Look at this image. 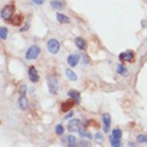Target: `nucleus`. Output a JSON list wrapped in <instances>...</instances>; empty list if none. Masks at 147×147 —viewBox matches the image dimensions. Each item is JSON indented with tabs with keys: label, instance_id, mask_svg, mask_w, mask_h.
Segmentation results:
<instances>
[{
	"label": "nucleus",
	"instance_id": "f257e3e1",
	"mask_svg": "<svg viewBox=\"0 0 147 147\" xmlns=\"http://www.w3.org/2000/svg\"><path fill=\"white\" fill-rule=\"evenodd\" d=\"M47 87L51 95H56L59 92V82L54 75H48L47 76Z\"/></svg>",
	"mask_w": 147,
	"mask_h": 147
},
{
	"label": "nucleus",
	"instance_id": "f03ea898",
	"mask_svg": "<svg viewBox=\"0 0 147 147\" xmlns=\"http://www.w3.org/2000/svg\"><path fill=\"white\" fill-rule=\"evenodd\" d=\"M15 13V4H7L1 8V19L5 22H11L12 20V15Z\"/></svg>",
	"mask_w": 147,
	"mask_h": 147
},
{
	"label": "nucleus",
	"instance_id": "7ed1b4c3",
	"mask_svg": "<svg viewBox=\"0 0 147 147\" xmlns=\"http://www.w3.org/2000/svg\"><path fill=\"white\" fill-rule=\"evenodd\" d=\"M40 52H42V50H40L39 46H31L27 51H26L24 58H26V60H35V59L39 58Z\"/></svg>",
	"mask_w": 147,
	"mask_h": 147
},
{
	"label": "nucleus",
	"instance_id": "20e7f679",
	"mask_svg": "<svg viewBox=\"0 0 147 147\" xmlns=\"http://www.w3.org/2000/svg\"><path fill=\"white\" fill-rule=\"evenodd\" d=\"M47 48L50 51L51 54H58L59 51H60V42H59L58 39H50L48 42H47Z\"/></svg>",
	"mask_w": 147,
	"mask_h": 147
},
{
	"label": "nucleus",
	"instance_id": "39448f33",
	"mask_svg": "<svg viewBox=\"0 0 147 147\" xmlns=\"http://www.w3.org/2000/svg\"><path fill=\"white\" fill-rule=\"evenodd\" d=\"M119 60L122 63H132L135 60V54L132 51H124L119 54Z\"/></svg>",
	"mask_w": 147,
	"mask_h": 147
},
{
	"label": "nucleus",
	"instance_id": "423d86ee",
	"mask_svg": "<svg viewBox=\"0 0 147 147\" xmlns=\"http://www.w3.org/2000/svg\"><path fill=\"white\" fill-rule=\"evenodd\" d=\"M68 123H67V128H68V131L71 132H75V131H79L80 130V119H70V120H67Z\"/></svg>",
	"mask_w": 147,
	"mask_h": 147
},
{
	"label": "nucleus",
	"instance_id": "0eeeda50",
	"mask_svg": "<svg viewBox=\"0 0 147 147\" xmlns=\"http://www.w3.org/2000/svg\"><path fill=\"white\" fill-rule=\"evenodd\" d=\"M102 123H103V131L109 132L110 131V124H111V115L105 112L102 114Z\"/></svg>",
	"mask_w": 147,
	"mask_h": 147
},
{
	"label": "nucleus",
	"instance_id": "6e6552de",
	"mask_svg": "<svg viewBox=\"0 0 147 147\" xmlns=\"http://www.w3.org/2000/svg\"><path fill=\"white\" fill-rule=\"evenodd\" d=\"M28 78H30V80H31L32 83H38L39 82L40 76H39V72H38V70H36V67L31 66L28 68Z\"/></svg>",
	"mask_w": 147,
	"mask_h": 147
},
{
	"label": "nucleus",
	"instance_id": "1a4fd4ad",
	"mask_svg": "<svg viewBox=\"0 0 147 147\" xmlns=\"http://www.w3.org/2000/svg\"><path fill=\"white\" fill-rule=\"evenodd\" d=\"M76 102L74 100V99H71V98H68L67 100L62 102V105H60V110H62L63 112H68L71 111V109L74 107V105H75Z\"/></svg>",
	"mask_w": 147,
	"mask_h": 147
},
{
	"label": "nucleus",
	"instance_id": "9d476101",
	"mask_svg": "<svg viewBox=\"0 0 147 147\" xmlns=\"http://www.w3.org/2000/svg\"><path fill=\"white\" fill-rule=\"evenodd\" d=\"M80 56L82 55H79V54L68 55V58H67V64H68L70 67H76L78 63H79V60H80Z\"/></svg>",
	"mask_w": 147,
	"mask_h": 147
},
{
	"label": "nucleus",
	"instance_id": "9b49d317",
	"mask_svg": "<svg viewBox=\"0 0 147 147\" xmlns=\"http://www.w3.org/2000/svg\"><path fill=\"white\" fill-rule=\"evenodd\" d=\"M50 5L52 9H55V11H60V9H63V8L66 7V4H64L63 0H51Z\"/></svg>",
	"mask_w": 147,
	"mask_h": 147
},
{
	"label": "nucleus",
	"instance_id": "f8f14e48",
	"mask_svg": "<svg viewBox=\"0 0 147 147\" xmlns=\"http://www.w3.org/2000/svg\"><path fill=\"white\" fill-rule=\"evenodd\" d=\"M75 46H76V48H79L80 51H84V50H87V42H86L83 38H75Z\"/></svg>",
	"mask_w": 147,
	"mask_h": 147
},
{
	"label": "nucleus",
	"instance_id": "ddd939ff",
	"mask_svg": "<svg viewBox=\"0 0 147 147\" xmlns=\"http://www.w3.org/2000/svg\"><path fill=\"white\" fill-rule=\"evenodd\" d=\"M56 20H58L59 23L60 24H68L71 22L70 20V18H68V16H66V15H63L62 12H56Z\"/></svg>",
	"mask_w": 147,
	"mask_h": 147
},
{
	"label": "nucleus",
	"instance_id": "4468645a",
	"mask_svg": "<svg viewBox=\"0 0 147 147\" xmlns=\"http://www.w3.org/2000/svg\"><path fill=\"white\" fill-rule=\"evenodd\" d=\"M67 95H68V98L74 99L76 103H79V102H80V94H79V91H76V90H68Z\"/></svg>",
	"mask_w": 147,
	"mask_h": 147
},
{
	"label": "nucleus",
	"instance_id": "2eb2a0df",
	"mask_svg": "<svg viewBox=\"0 0 147 147\" xmlns=\"http://www.w3.org/2000/svg\"><path fill=\"white\" fill-rule=\"evenodd\" d=\"M18 103H19V107L22 110H27L28 109V100H27V96H26V95H20Z\"/></svg>",
	"mask_w": 147,
	"mask_h": 147
},
{
	"label": "nucleus",
	"instance_id": "dca6fc26",
	"mask_svg": "<svg viewBox=\"0 0 147 147\" xmlns=\"http://www.w3.org/2000/svg\"><path fill=\"white\" fill-rule=\"evenodd\" d=\"M64 74H66V76H67L68 80H71V82H76L78 80V75L74 72L72 70H70V68H67V70L64 71Z\"/></svg>",
	"mask_w": 147,
	"mask_h": 147
},
{
	"label": "nucleus",
	"instance_id": "f3484780",
	"mask_svg": "<svg viewBox=\"0 0 147 147\" xmlns=\"http://www.w3.org/2000/svg\"><path fill=\"white\" fill-rule=\"evenodd\" d=\"M66 140H67V147H78V140L74 135H70Z\"/></svg>",
	"mask_w": 147,
	"mask_h": 147
},
{
	"label": "nucleus",
	"instance_id": "a211bd4d",
	"mask_svg": "<svg viewBox=\"0 0 147 147\" xmlns=\"http://www.w3.org/2000/svg\"><path fill=\"white\" fill-rule=\"evenodd\" d=\"M116 72L119 74V75H122V76H127L128 75L127 68H126L123 64H118V66H116Z\"/></svg>",
	"mask_w": 147,
	"mask_h": 147
},
{
	"label": "nucleus",
	"instance_id": "6ab92c4d",
	"mask_svg": "<svg viewBox=\"0 0 147 147\" xmlns=\"http://www.w3.org/2000/svg\"><path fill=\"white\" fill-rule=\"evenodd\" d=\"M110 144H111V147H123L122 139H116V138H112V136H110Z\"/></svg>",
	"mask_w": 147,
	"mask_h": 147
},
{
	"label": "nucleus",
	"instance_id": "aec40b11",
	"mask_svg": "<svg viewBox=\"0 0 147 147\" xmlns=\"http://www.w3.org/2000/svg\"><path fill=\"white\" fill-rule=\"evenodd\" d=\"M111 136L112 138H116V139H122V130L120 128H114L111 131Z\"/></svg>",
	"mask_w": 147,
	"mask_h": 147
},
{
	"label": "nucleus",
	"instance_id": "412c9836",
	"mask_svg": "<svg viewBox=\"0 0 147 147\" xmlns=\"http://www.w3.org/2000/svg\"><path fill=\"white\" fill-rule=\"evenodd\" d=\"M0 38L1 40H5L8 38V30L5 27H0Z\"/></svg>",
	"mask_w": 147,
	"mask_h": 147
},
{
	"label": "nucleus",
	"instance_id": "4be33fe9",
	"mask_svg": "<svg viewBox=\"0 0 147 147\" xmlns=\"http://www.w3.org/2000/svg\"><path fill=\"white\" fill-rule=\"evenodd\" d=\"M136 142L138 143H147V135L146 134H139V135L136 136Z\"/></svg>",
	"mask_w": 147,
	"mask_h": 147
},
{
	"label": "nucleus",
	"instance_id": "5701e85b",
	"mask_svg": "<svg viewBox=\"0 0 147 147\" xmlns=\"http://www.w3.org/2000/svg\"><path fill=\"white\" fill-rule=\"evenodd\" d=\"M22 23H23V15H18L15 19L12 20V24H13V26H20Z\"/></svg>",
	"mask_w": 147,
	"mask_h": 147
},
{
	"label": "nucleus",
	"instance_id": "b1692460",
	"mask_svg": "<svg viewBox=\"0 0 147 147\" xmlns=\"http://www.w3.org/2000/svg\"><path fill=\"white\" fill-rule=\"evenodd\" d=\"M55 132H56V135L62 136L63 134H64V127H63L62 124H58V126L55 127Z\"/></svg>",
	"mask_w": 147,
	"mask_h": 147
},
{
	"label": "nucleus",
	"instance_id": "393cba45",
	"mask_svg": "<svg viewBox=\"0 0 147 147\" xmlns=\"http://www.w3.org/2000/svg\"><path fill=\"white\" fill-rule=\"evenodd\" d=\"M79 135L80 136H83V138H87V139H91V138H92V135H91V134H90V132H87V131H84V130H83V128H80V130H79Z\"/></svg>",
	"mask_w": 147,
	"mask_h": 147
},
{
	"label": "nucleus",
	"instance_id": "a878e982",
	"mask_svg": "<svg viewBox=\"0 0 147 147\" xmlns=\"http://www.w3.org/2000/svg\"><path fill=\"white\" fill-rule=\"evenodd\" d=\"M78 147H92L91 143H90V140H79L78 142Z\"/></svg>",
	"mask_w": 147,
	"mask_h": 147
},
{
	"label": "nucleus",
	"instance_id": "bb28decb",
	"mask_svg": "<svg viewBox=\"0 0 147 147\" xmlns=\"http://www.w3.org/2000/svg\"><path fill=\"white\" fill-rule=\"evenodd\" d=\"M94 138H95V139H96V142L98 143H103V140H105V138H103V135H102L100 132H96V134H95V135H94Z\"/></svg>",
	"mask_w": 147,
	"mask_h": 147
},
{
	"label": "nucleus",
	"instance_id": "cd10ccee",
	"mask_svg": "<svg viewBox=\"0 0 147 147\" xmlns=\"http://www.w3.org/2000/svg\"><path fill=\"white\" fill-rule=\"evenodd\" d=\"M26 91H27V86H26V84H20V87H19L20 95H26Z\"/></svg>",
	"mask_w": 147,
	"mask_h": 147
},
{
	"label": "nucleus",
	"instance_id": "c85d7f7f",
	"mask_svg": "<svg viewBox=\"0 0 147 147\" xmlns=\"http://www.w3.org/2000/svg\"><path fill=\"white\" fill-rule=\"evenodd\" d=\"M32 3L35 4V5H42L43 3H44V1H46V0H31Z\"/></svg>",
	"mask_w": 147,
	"mask_h": 147
},
{
	"label": "nucleus",
	"instance_id": "c756f323",
	"mask_svg": "<svg viewBox=\"0 0 147 147\" xmlns=\"http://www.w3.org/2000/svg\"><path fill=\"white\" fill-rule=\"evenodd\" d=\"M28 28H30V23H28V22H27V24H26L24 27H22V28H20V32H24V31H27Z\"/></svg>",
	"mask_w": 147,
	"mask_h": 147
},
{
	"label": "nucleus",
	"instance_id": "7c9ffc66",
	"mask_svg": "<svg viewBox=\"0 0 147 147\" xmlns=\"http://www.w3.org/2000/svg\"><path fill=\"white\" fill-rule=\"evenodd\" d=\"M72 115H74V114H72V111L67 112V115L64 116V119H66V120H68V119H70V118H72Z\"/></svg>",
	"mask_w": 147,
	"mask_h": 147
},
{
	"label": "nucleus",
	"instance_id": "2f4dec72",
	"mask_svg": "<svg viewBox=\"0 0 147 147\" xmlns=\"http://www.w3.org/2000/svg\"><path fill=\"white\" fill-rule=\"evenodd\" d=\"M128 146H130V147H135L136 143H132V142H130V143H128Z\"/></svg>",
	"mask_w": 147,
	"mask_h": 147
},
{
	"label": "nucleus",
	"instance_id": "473e14b6",
	"mask_svg": "<svg viewBox=\"0 0 147 147\" xmlns=\"http://www.w3.org/2000/svg\"><path fill=\"white\" fill-rule=\"evenodd\" d=\"M146 1H147V0H146Z\"/></svg>",
	"mask_w": 147,
	"mask_h": 147
}]
</instances>
